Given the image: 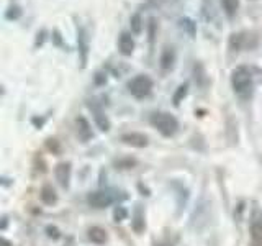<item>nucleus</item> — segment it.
I'll list each match as a JSON object with an SVG mask.
<instances>
[{
    "label": "nucleus",
    "instance_id": "nucleus-1",
    "mask_svg": "<svg viewBox=\"0 0 262 246\" xmlns=\"http://www.w3.org/2000/svg\"><path fill=\"white\" fill-rule=\"evenodd\" d=\"M231 86L234 94L243 98V100H249L254 92V79L252 72L248 66H237L231 72Z\"/></svg>",
    "mask_w": 262,
    "mask_h": 246
},
{
    "label": "nucleus",
    "instance_id": "nucleus-2",
    "mask_svg": "<svg viewBox=\"0 0 262 246\" xmlns=\"http://www.w3.org/2000/svg\"><path fill=\"white\" fill-rule=\"evenodd\" d=\"M151 125L159 131L164 136H172L176 135V131L179 128V121L174 115H170L167 112H156L151 115Z\"/></svg>",
    "mask_w": 262,
    "mask_h": 246
},
{
    "label": "nucleus",
    "instance_id": "nucleus-3",
    "mask_svg": "<svg viewBox=\"0 0 262 246\" xmlns=\"http://www.w3.org/2000/svg\"><path fill=\"white\" fill-rule=\"evenodd\" d=\"M257 45V36L252 31H237L229 36L228 48L229 51L239 53L241 49H252Z\"/></svg>",
    "mask_w": 262,
    "mask_h": 246
},
{
    "label": "nucleus",
    "instance_id": "nucleus-4",
    "mask_svg": "<svg viewBox=\"0 0 262 246\" xmlns=\"http://www.w3.org/2000/svg\"><path fill=\"white\" fill-rule=\"evenodd\" d=\"M128 90L129 94L136 97V98H144L151 94L152 90V80L144 76V74H139V76L133 77L128 82Z\"/></svg>",
    "mask_w": 262,
    "mask_h": 246
},
{
    "label": "nucleus",
    "instance_id": "nucleus-5",
    "mask_svg": "<svg viewBox=\"0 0 262 246\" xmlns=\"http://www.w3.org/2000/svg\"><path fill=\"white\" fill-rule=\"evenodd\" d=\"M77 48H79V59H80V68H85L87 59H89V35L85 28L77 23Z\"/></svg>",
    "mask_w": 262,
    "mask_h": 246
},
{
    "label": "nucleus",
    "instance_id": "nucleus-6",
    "mask_svg": "<svg viewBox=\"0 0 262 246\" xmlns=\"http://www.w3.org/2000/svg\"><path fill=\"white\" fill-rule=\"evenodd\" d=\"M87 202H89L90 207H94V209H105L113 202V197L110 192H106V191H95V192L89 194Z\"/></svg>",
    "mask_w": 262,
    "mask_h": 246
},
{
    "label": "nucleus",
    "instance_id": "nucleus-7",
    "mask_svg": "<svg viewBox=\"0 0 262 246\" xmlns=\"http://www.w3.org/2000/svg\"><path fill=\"white\" fill-rule=\"evenodd\" d=\"M87 107H89L90 112H92V115H94V120L97 123V127L100 128L102 131H108L110 130V120L103 113V110L100 109V107H98L95 102H89Z\"/></svg>",
    "mask_w": 262,
    "mask_h": 246
},
{
    "label": "nucleus",
    "instance_id": "nucleus-8",
    "mask_svg": "<svg viewBox=\"0 0 262 246\" xmlns=\"http://www.w3.org/2000/svg\"><path fill=\"white\" fill-rule=\"evenodd\" d=\"M54 176L56 180L59 182L61 187H69V180H71V164L69 162H59L54 169Z\"/></svg>",
    "mask_w": 262,
    "mask_h": 246
},
{
    "label": "nucleus",
    "instance_id": "nucleus-9",
    "mask_svg": "<svg viewBox=\"0 0 262 246\" xmlns=\"http://www.w3.org/2000/svg\"><path fill=\"white\" fill-rule=\"evenodd\" d=\"M118 49L123 56H131L135 51V39L128 31H123L118 38Z\"/></svg>",
    "mask_w": 262,
    "mask_h": 246
},
{
    "label": "nucleus",
    "instance_id": "nucleus-10",
    "mask_svg": "<svg viewBox=\"0 0 262 246\" xmlns=\"http://www.w3.org/2000/svg\"><path fill=\"white\" fill-rule=\"evenodd\" d=\"M121 141L128 146L135 148H146L147 146V136L143 133H125L121 136Z\"/></svg>",
    "mask_w": 262,
    "mask_h": 246
},
{
    "label": "nucleus",
    "instance_id": "nucleus-11",
    "mask_svg": "<svg viewBox=\"0 0 262 246\" xmlns=\"http://www.w3.org/2000/svg\"><path fill=\"white\" fill-rule=\"evenodd\" d=\"M161 69L162 71H170L172 68H174V63H176V51H174V48H169L166 46L162 49V53H161Z\"/></svg>",
    "mask_w": 262,
    "mask_h": 246
},
{
    "label": "nucleus",
    "instance_id": "nucleus-12",
    "mask_svg": "<svg viewBox=\"0 0 262 246\" xmlns=\"http://www.w3.org/2000/svg\"><path fill=\"white\" fill-rule=\"evenodd\" d=\"M131 227L136 233H143L146 223H144V212L141 209V205H136V209L133 212V220H131Z\"/></svg>",
    "mask_w": 262,
    "mask_h": 246
},
{
    "label": "nucleus",
    "instance_id": "nucleus-13",
    "mask_svg": "<svg viewBox=\"0 0 262 246\" xmlns=\"http://www.w3.org/2000/svg\"><path fill=\"white\" fill-rule=\"evenodd\" d=\"M89 240L97 244H103L108 240V233H106V230L102 227H92L89 230Z\"/></svg>",
    "mask_w": 262,
    "mask_h": 246
},
{
    "label": "nucleus",
    "instance_id": "nucleus-14",
    "mask_svg": "<svg viewBox=\"0 0 262 246\" xmlns=\"http://www.w3.org/2000/svg\"><path fill=\"white\" fill-rule=\"evenodd\" d=\"M77 123V133H79V138L82 141H89L90 138H92V128H90L89 121L84 118V117H79L76 120Z\"/></svg>",
    "mask_w": 262,
    "mask_h": 246
},
{
    "label": "nucleus",
    "instance_id": "nucleus-15",
    "mask_svg": "<svg viewBox=\"0 0 262 246\" xmlns=\"http://www.w3.org/2000/svg\"><path fill=\"white\" fill-rule=\"evenodd\" d=\"M221 7L228 18H234L237 8H239V0H221Z\"/></svg>",
    "mask_w": 262,
    "mask_h": 246
},
{
    "label": "nucleus",
    "instance_id": "nucleus-16",
    "mask_svg": "<svg viewBox=\"0 0 262 246\" xmlns=\"http://www.w3.org/2000/svg\"><path fill=\"white\" fill-rule=\"evenodd\" d=\"M41 200H43L46 205H53V203H56L57 195H56V192H54L53 186H49V184L43 186V189H41Z\"/></svg>",
    "mask_w": 262,
    "mask_h": 246
},
{
    "label": "nucleus",
    "instance_id": "nucleus-17",
    "mask_svg": "<svg viewBox=\"0 0 262 246\" xmlns=\"http://www.w3.org/2000/svg\"><path fill=\"white\" fill-rule=\"evenodd\" d=\"M251 246H262V223L256 221L251 227Z\"/></svg>",
    "mask_w": 262,
    "mask_h": 246
},
{
    "label": "nucleus",
    "instance_id": "nucleus-18",
    "mask_svg": "<svg viewBox=\"0 0 262 246\" xmlns=\"http://www.w3.org/2000/svg\"><path fill=\"white\" fill-rule=\"evenodd\" d=\"M179 27L182 28L188 36H195V33H196V23L192 20V18H188V16H184V18H180L179 20Z\"/></svg>",
    "mask_w": 262,
    "mask_h": 246
},
{
    "label": "nucleus",
    "instance_id": "nucleus-19",
    "mask_svg": "<svg viewBox=\"0 0 262 246\" xmlns=\"http://www.w3.org/2000/svg\"><path fill=\"white\" fill-rule=\"evenodd\" d=\"M193 77H195V80L199 82L202 87L207 86L208 77H207V72H205L203 66L200 63H195V66H193Z\"/></svg>",
    "mask_w": 262,
    "mask_h": 246
},
{
    "label": "nucleus",
    "instance_id": "nucleus-20",
    "mask_svg": "<svg viewBox=\"0 0 262 246\" xmlns=\"http://www.w3.org/2000/svg\"><path fill=\"white\" fill-rule=\"evenodd\" d=\"M187 92H188V82H184V84H180V86L177 87V90L174 92V97H172V102H174L176 107L180 105V102H182L184 98H185Z\"/></svg>",
    "mask_w": 262,
    "mask_h": 246
},
{
    "label": "nucleus",
    "instance_id": "nucleus-21",
    "mask_svg": "<svg viewBox=\"0 0 262 246\" xmlns=\"http://www.w3.org/2000/svg\"><path fill=\"white\" fill-rule=\"evenodd\" d=\"M143 18H141V15L139 13H135V15H131V18H129V27H131V33L133 35H139V33L143 31Z\"/></svg>",
    "mask_w": 262,
    "mask_h": 246
},
{
    "label": "nucleus",
    "instance_id": "nucleus-22",
    "mask_svg": "<svg viewBox=\"0 0 262 246\" xmlns=\"http://www.w3.org/2000/svg\"><path fill=\"white\" fill-rule=\"evenodd\" d=\"M21 15H23V10H21V7H18V5H12V7H8L5 10V18L10 20V22L18 20Z\"/></svg>",
    "mask_w": 262,
    "mask_h": 246
},
{
    "label": "nucleus",
    "instance_id": "nucleus-23",
    "mask_svg": "<svg viewBox=\"0 0 262 246\" xmlns=\"http://www.w3.org/2000/svg\"><path fill=\"white\" fill-rule=\"evenodd\" d=\"M46 35H48V31H46L45 28H41V30L36 33V39H35V46H36V48L43 46L45 39H46Z\"/></svg>",
    "mask_w": 262,
    "mask_h": 246
},
{
    "label": "nucleus",
    "instance_id": "nucleus-24",
    "mask_svg": "<svg viewBox=\"0 0 262 246\" xmlns=\"http://www.w3.org/2000/svg\"><path fill=\"white\" fill-rule=\"evenodd\" d=\"M46 146L49 148V151H53L56 154L61 151V146H59V143H57V139H54V138H49L46 141Z\"/></svg>",
    "mask_w": 262,
    "mask_h": 246
},
{
    "label": "nucleus",
    "instance_id": "nucleus-25",
    "mask_svg": "<svg viewBox=\"0 0 262 246\" xmlns=\"http://www.w3.org/2000/svg\"><path fill=\"white\" fill-rule=\"evenodd\" d=\"M113 217H115V221H123L126 218V210L123 207H117L113 212Z\"/></svg>",
    "mask_w": 262,
    "mask_h": 246
},
{
    "label": "nucleus",
    "instance_id": "nucleus-26",
    "mask_svg": "<svg viewBox=\"0 0 262 246\" xmlns=\"http://www.w3.org/2000/svg\"><path fill=\"white\" fill-rule=\"evenodd\" d=\"M135 164H136L135 159H125V161H118V162H117V166H118L120 169H129V168H133Z\"/></svg>",
    "mask_w": 262,
    "mask_h": 246
},
{
    "label": "nucleus",
    "instance_id": "nucleus-27",
    "mask_svg": "<svg viewBox=\"0 0 262 246\" xmlns=\"http://www.w3.org/2000/svg\"><path fill=\"white\" fill-rule=\"evenodd\" d=\"M53 43L56 45V46H62V36H61V33H59V30H53Z\"/></svg>",
    "mask_w": 262,
    "mask_h": 246
},
{
    "label": "nucleus",
    "instance_id": "nucleus-28",
    "mask_svg": "<svg viewBox=\"0 0 262 246\" xmlns=\"http://www.w3.org/2000/svg\"><path fill=\"white\" fill-rule=\"evenodd\" d=\"M46 232H48V236L49 238H54V240H57V238H59V230H57L56 227H48Z\"/></svg>",
    "mask_w": 262,
    "mask_h": 246
},
{
    "label": "nucleus",
    "instance_id": "nucleus-29",
    "mask_svg": "<svg viewBox=\"0 0 262 246\" xmlns=\"http://www.w3.org/2000/svg\"><path fill=\"white\" fill-rule=\"evenodd\" d=\"M147 28H149V41L152 43L154 35H156V20H154V18L149 20V25H147Z\"/></svg>",
    "mask_w": 262,
    "mask_h": 246
},
{
    "label": "nucleus",
    "instance_id": "nucleus-30",
    "mask_svg": "<svg viewBox=\"0 0 262 246\" xmlns=\"http://www.w3.org/2000/svg\"><path fill=\"white\" fill-rule=\"evenodd\" d=\"M95 82H97V84H103V82H106V76H103L102 72H97L95 74Z\"/></svg>",
    "mask_w": 262,
    "mask_h": 246
},
{
    "label": "nucleus",
    "instance_id": "nucleus-31",
    "mask_svg": "<svg viewBox=\"0 0 262 246\" xmlns=\"http://www.w3.org/2000/svg\"><path fill=\"white\" fill-rule=\"evenodd\" d=\"M2 246H12V243L8 241L7 238H4V240H2Z\"/></svg>",
    "mask_w": 262,
    "mask_h": 246
},
{
    "label": "nucleus",
    "instance_id": "nucleus-32",
    "mask_svg": "<svg viewBox=\"0 0 262 246\" xmlns=\"http://www.w3.org/2000/svg\"><path fill=\"white\" fill-rule=\"evenodd\" d=\"M158 246H172V244L170 243H159Z\"/></svg>",
    "mask_w": 262,
    "mask_h": 246
}]
</instances>
